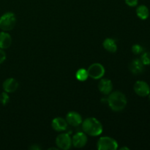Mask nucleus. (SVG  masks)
<instances>
[{"mask_svg":"<svg viewBox=\"0 0 150 150\" xmlns=\"http://www.w3.org/2000/svg\"><path fill=\"white\" fill-rule=\"evenodd\" d=\"M67 121L62 117H56L51 122V127L57 132H63L67 128Z\"/></svg>","mask_w":150,"mask_h":150,"instance_id":"f8f14e48","label":"nucleus"},{"mask_svg":"<svg viewBox=\"0 0 150 150\" xmlns=\"http://www.w3.org/2000/svg\"><path fill=\"white\" fill-rule=\"evenodd\" d=\"M82 130L91 136H98L103 133V127L102 124L95 117H89L82 122Z\"/></svg>","mask_w":150,"mask_h":150,"instance_id":"f03ea898","label":"nucleus"},{"mask_svg":"<svg viewBox=\"0 0 150 150\" xmlns=\"http://www.w3.org/2000/svg\"><path fill=\"white\" fill-rule=\"evenodd\" d=\"M76 78L79 81H85L87 80V79L89 78L87 70H85L83 68L79 69L76 73Z\"/></svg>","mask_w":150,"mask_h":150,"instance_id":"f3484780","label":"nucleus"},{"mask_svg":"<svg viewBox=\"0 0 150 150\" xmlns=\"http://www.w3.org/2000/svg\"><path fill=\"white\" fill-rule=\"evenodd\" d=\"M12 44L11 35L7 32H0V48L3 50L7 49L10 48Z\"/></svg>","mask_w":150,"mask_h":150,"instance_id":"4468645a","label":"nucleus"},{"mask_svg":"<svg viewBox=\"0 0 150 150\" xmlns=\"http://www.w3.org/2000/svg\"><path fill=\"white\" fill-rule=\"evenodd\" d=\"M87 136L84 132H78L72 138V145L76 148H82L87 143Z\"/></svg>","mask_w":150,"mask_h":150,"instance_id":"6e6552de","label":"nucleus"},{"mask_svg":"<svg viewBox=\"0 0 150 150\" xmlns=\"http://www.w3.org/2000/svg\"><path fill=\"white\" fill-rule=\"evenodd\" d=\"M98 149L99 150H116L118 149V143L113 138L103 136L98 140Z\"/></svg>","mask_w":150,"mask_h":150,"instance_id":"20e7f679","label":"nucleus"},{"mask_svg":"<svg viewBox=\"0 0 150 150\" xmlns=\"http://www.w3.org/2000/svg\"><path fill=\"white\" fill-rule=\"evenodd\" d=\"M148 96H149V101H150V93L149 94V95H148Z\"/></svg>","mask_w":150,"mask_h":150,"instance_id":"393cba45","label":"nucleus"},{"mask_svg":"<svg viewBox=\"0 0 150 150\" xmlns=\"http://www.w3.org/2000/svg\"><path fill=\"white\" fill-rule=\"evenodd\" d=\"M144 48L139 44H135L132 46V52L136 55H139V54H142L144 52Z\"/></svg>","mask_w":150,"mask_h":150,"instance_id":"aec40b11","label":"nucleus"},{"mask_svg":"<svg viewBox=\"0 0 150 150\" xmlns=\"http://www.w3.org/2000/svg\"><path fill=\"white\" fill-rule=\"evenodd\" d=\"M135 93L140 97H146L150 93L149 85L144 81H138L133 86Z\"/></svg>","mask_w":150,"mask_h":150,"instance_id":"0eeeda50","label":"nucleus"},{"mask_svg":"<svg viewBox=\"0 0 150 150\" xmlns=\"http://www.w3.org/2000/svg\"><path fill=\"white\" fill-rule=\"evenodd\" d=\"M136 15L141 20H146L149 16V10L146 5H139L136 8Z\"/></svg>","mask_w":150,"mask_h":150,"instance_id":"dca6fc26","label":"nucleus"},{"mask_svg":"<svg viewBox=\"0 0 150 150\" xmlns=\"http://www.w3.org/2000/svg\"><path fill=\"white\" fill-rule=\"evenodd\" d=\"M125 4L129 7H136L139 4V0H125Z\"/></svg>","mask_w":150,"mask_h":150,"instance_id":"412c9836","label":"nucleus"},{"mask_svg":"<svg viewBox=\"0 0 150 150\" xmlns=\"http://www.w3.org/2000/svg\"><path fill=\"white\" fill-rule=\"evenodd\" d=\"M66 121L70 125L73 127H77L81 124L83 120L80 114L76 111H70L66 116Z\"/></svg>","mask_w":150,"mask_h":150,"instance_id":"9d476101","label":"nucleus"},{"mask_svg":"<svg viewBox=\"0 0 150 150\" xmlns=\"http://www.w3.org/2000/svg\"><path fill=\"white\" fill-rule=\"evenodd\" d=\"M129 69L133 75H139L144 70V64L140 59H135L129 64Z\"/></svg>","mask_w":150,"mask_h":150,"instance_id":"ddd939ff","label":"nucleus"},{"mask_svg":"<svg viewBox=\"0 0 150 150\" xmlns=\"http://www.w3.org/2000/svg\"><path fill=\"white\" fill-rule=\"evenodd\" d=\"M140 59L144 65H150V52L146 51L142 53Z\"/></svg>","mask_w":150,"mask_h":150,"instance_id":"a211bd4d","label":"nucleus"},{"mask_svg":"<svg viewBox=\"0 0 150 150\" xmlns=\"http://www.w3.org/2000/svg\"><path fill=\"white\" fill-rule=\"evenodd\" d=\"M6 59V53L3 49L0 48V64H2Z\"/></svg>","mask_w":150,"mask_h":150,"instance_id":"4be33fe9","label":"nucleus"},{"mask_svg":"<svg viewBox=\"0 0 150 150\" xmlns=\"http://www.w3.org/2000/svg\"><path fill=\"white\" fill-rule=\"evenodd\" d=\"M19 83L14 78H8L2 83L3 90L7 93H13L18 89Z\"/></svg>","mask_w":150,"mask_h":150,"instance_id":"1a4fd4ad","label":"nucleus"},{"mask_svg":"<svg viewBox=\"0 0 150 150\" xmlns=\"http://www.w3.org/2000/svg\"><path fill=\"white\" fill-rule=\"evenodd\" d=\"M16 25V15L12 12H7L0 17V29L9 32L14 29Z\"/></svg>","mask_w":150,"mask_h":150,"instance_id":"7ed1b4c3","label":"nucleus"},{"mask_svg":"<svg viewBox=\"0 0 150 150\" xmlns=\"http://www.w3.org/2000/svg\"><path fill=\"white\" fill-rule=\"evenodd\" d=\"M10 101V97L7 92H3L0 95V103L2 105H6Z\"/></svg>","mask_w":150,"mask_h":150,"instance_id":"6ab92c4d","label":"nucleus"},{"mask_svg":"<svg viewBox=\"0 0 150 150\" xmlns=\"http://www.w3.org/2000/svg\"><path fill=\"white\" fill-rule=\"evenodd\" d=\"M104 48L110 53H115L117 51V45L116 41L112 38H106L103 42Z\"/></svg>","mask_w":150,"mask_h":150,"instance_id":"2eb2a0df","label":"nucleus"},{"mask_svg":"<svg viewBox=\"0 0 150 150\" xmlns=\"http://www.w3.org/2000/svg\"><path fill=\"white\" fill-rule=\"evenodd\" d=\"M106 101L111 110L117 112L123 111L127 103L126 96L120 91L111 92L108 95Z\"/></svg>","mask_w":150,"mask_h":150,"instance_id":"f257e3e1","label":"nucleus"},{"mask_svg":"<svg viewBox=\"0 0 150 150\" xmlns=\"http://www.w3.org/2000/svg\"><path fill=\"white\" fill-rule=\"evenodd\" d=\"M29 149H32V150H39V149H40L41 148H40V146H38V144H34V145H32V146H30V147H29Z\"/></svg>","mask_w":150,"mask_h":150,"instance_id":"5701e85b","label":"nucleus"},{"mask_svg":"<svg viewBox=\"0 0 150 150\" xmlns=\"http://www.w3.org/2000/svg\"><path fill=\"white\" fill-rule=\"evenodd\" d=\"M56 145L60 149L67 150L71 148L72 139L67 133H61L56 139Z\"/></svg>","mask_w":150,"mask_h":150,"instance_id":"423d86ee","label":"nucleus"},{"mask_svg":"<svg viewBox=\"0 0 150 150\" xmlns=\"http://www.w3.org/2000/svg\"><path fill=\"white\" fill-rule=\"evenodd\" d=\"M98 89L103 95H109L113 90V83L111 80L102 79L98 83Z\"/></svg>","mask_w":150,"mask_h":150,"instance_id":"9b49d317","label":"nucleus"},{"mask_svg":"<svg viewBox=\"0 0 150 150\" xmlns=\"http://www.w3.org/2000/svg\"><path fill=\"white\" fill-rule=\"evenodd\" d=\"M120 149H121V150H123V149H127V150H128L129 148H127V147H122Z\"/></svg>","mask_w":150,"mask_h":150,"instance_id":"b1692460","label":"nucleus"},{"mask_svg":"<svg viewBox=\"0 0 150 150\" xmlns=\"http://www.w3.org/2000/svg\"><path fill=\"white\" fill-rule=\"evenodd\" d=\"M88 75L89 77L95 79V80H98L103 77L105 74V67L100 63H94L91 64L87 69Z\"/></svg>","mask_w":150,"mask_h":150,"instance_id":"39448f33","label":"nucleus"}]
</instances>
